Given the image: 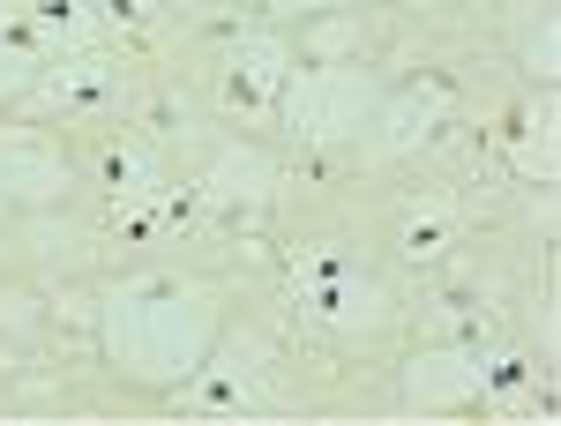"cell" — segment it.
<instances>
[{
  "mask_svg": "<svg viewBox=\"0 0 561 426\" xmlns=\"http://www.w3.org/2000/svg\"><path fill=\"white\" fill-rule=\"evenodd\" d=\"M0 187L23 195V203H45V195L68 187V165L45 150L38 135H8V142H0Z\"/></svg>",
  "mask_w": 561,
  "mask_h": 426,
  "instance_id": "2",
  "label": "cell"
},
{
  "mask_svg": "<svg viewBox=\"0 0 561 426\" xmlns=\"http://www.w3.org/2000/svg\"><path fill=\"white\" fill-rule=\"evenodd\" d=\"M45 97H60V105H76V113H83V105H105V97H113V68H105V60H60V68H53V76H45Z\"/></svg>",
  "mask_w": 561,
  "mask_h": 426,
  "instance_id": "5",
  "label": "cell"
},
{
  "mask_svg": "<svg viewBox=\"0 0 561 426\" xmlns=\"http://www.w3.org/2000/svg\"><path fill=\"white\" fill-rule=\"evenodd\" d=\"M277 90H285V53H277L270 38H248L240 53H232V76H225V97L255 113V105H270V97H277Z\"/></svg>",
  "mask_w": 561,
  "mask_h": 426,
  "instance_id": "3",
  "label": "cell"
},
{
  "mask_svg": "<svg viewBox=\"0 0 561 426\" xmlns=\"http://www.w3.org/2000/svg\"><path fill=\"white\" fill-rule=\"evenodd\" d=\"M307 307L322 314V322H375V285H359L352 269H337V277H307Z\"/></svg>",
  "mask_w": 561,
  "mask_h": 426,
  "instance_id": "4",
  "label": "cell"
},
{
  "mask_svg": "<svg viewBox=\"0 0 561 426\" xmlns=\"http://www.w3.org/2000/svg\"><path fill=\"white\" fill-rule=\"evenodd\" d=\"M113 15H142V8H158V0H105Z\"/></svg>",
  "mask_w": 561,
  "mask_h": 426,
  "instance_id": "7",
  "label": "cell"
},
{
  "mask_svg": "<svg viewBox=\"0 0 561 426\" xmlns=\"http://www.w3.org/2000/svg\"><path fill=\"white\" fill-rule=\"evenodd\" d=\"M449 247V210H420L412 224H404V255L412 262H434Z\"/></svg>",
  "mask_w": 561,
  "mask_h": 426,
  "instance_id": "6",
  "label": "cell"
},
{
  "mask_svg": "<svg viewBox=\"0 0 561 426\" xmlns=\"http://www.w3.org/2000/svg\"><path fill=\"white\" fill-rule=\"evenodd\" d=\"M359 113H367V90H359V76H337V68H314L293 90V128L300 135H345L359 128Z\"/></svg>",
  "mask_w": 561,
  "mask_h": 426,
  "instance_id": "1",
  "label": "cell"
}]
</instances>
